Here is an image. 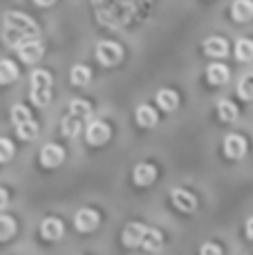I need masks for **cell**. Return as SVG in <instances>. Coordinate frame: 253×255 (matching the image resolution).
I'll use <instances>...</instances> for the list:
<instances>
[{
    "mask_svg": "<svg viewBox=\"0 0 253 255\" xmlns=\"http://www.w3.org/2000/svg\"><path fill=\"white\" fill-rule=\"evenodd\" d=\"M31 38H38V25L25 13L9 11L4 16V43L9 47H20Z\"/></svg>",
    "mask_w": 253,
    "mask_h": 255,
    "instance_id": "6da1fadb",
    "label": "cell"
},
{
    "mask_svg": "<svg viewBox=\"0 0 253 255\" xmlns=\"http://www.w3.org/2000/svg\"><path fill=\"white\" fill-rule=\"evenodd\" d=\"M52 97V74L47 70H34L31 72V92L29 99L34 101V106L45 108Z\"/></svg>",
    "mask_w": 253,
    "mask_h": 255,
    "instance_id": "7a4b0ae2",
    "label": "cell"
},
{
    "mask_svg": "<svg viewBox=\"0 0 253 255\" xmlns=\"http://www.w3.org/2000/svg\"><path fill=\"white\" fill-rule=\"evenodd\" d=\"M97 58H99L101 65L112 67V65H117V63L124 58V49H121V45H117V43L103 40V43L97 45Z\"/></svg>",
    "mask_w": 253,
    "mask_h": 255,
    "instance_id": "3957f363",
    "label": "cell"
},
{
    "mask_svg": "<svg viewBox=\"0 0 253 255\" xmlns=\"http://www.w3.org/2000/svg\"><path fill=\"white\" fill-rule=\"evenodd\" d=\"M65 159V150L58 143H45L40 148V166L43 168H58Z\"/></svg>",
    "mask_w": 253,
    "mask_h": 255,
    "instance_id": "277c9868",
    "label": "cell"
},
{
    "mask_svg": "<svg viewBox=\"0 0 253 255\" xmlns=\"http://www.w3.org/2000/svg\"><path fill=\"white\" fill-rule=\"evenodd\" d=\"M110 134H112V130L106 121H92L88 126V130H85V139H88L90 145H103L110 139Z\"/></svg>",
    "mask_w": 253,
    "mask_h": 255,
    "instance_id": "5b68a950",
    "label": "cell"
},
{
    "mask_svg": "<svg viewBox=\"0 0 253 255\" xmlns=\"http://www.w3.org/2000/svg\"><path fill=\"white\" fill-rule=\"evenodd\" d=\"M99 226V213L92 211V208H83V211L76 213L74 217V229L79 233H92Z\"/></svg>",
    "mask_w": 253,
    "mask_h": 255,
    "instance_id": "8992f818",
    "label": "cell"
},
{
    "mask_svg": "<svg viewBox=\"0 0 253 255\" xmlns=\"http://www.w3.org/2000/svg\"><path fill=\"white\" fill-rule=\"evenodd\" d=\"M146 226L139 224V222H130L128 226L124 229V235H121V240H124V244L128 249H137L143 244V238H146Z\"/></svg>",
    "mask_w": 253,
    "mask_h": 255,
    "instance_id": "52a82bcc",
    "label": "cell"
},
{
    "mask_svg": "<svg viewBox=\"0 0 253 255\" xmlns=\"http://www.w3.org/2000/svg\"><path fill=\"white\" fill-rule=\"evenodd\" d=\"M18 56L22 63H38L43 58V43L38 38H31L18 47Z\"/></svg>",
    "mask_w": 253,
    "mask_h": 255,
    "instance_id": "ba28073f",
    "label": "cell"
},
{
    "mask_svg": "<svg viewBox=\"0 0 253 255\" xmlns=\"http://www.w3.org/2000/svg\"><path fill=\"white\" fill-rule=\"evenodd\" d=\"M224 154L229 159H242L247 154V139L240 134H229L224 139Z\"/></svg>",
    "mask_w": 253,
    "mask_h": 255,
    "instance_id": "9c48e42d",
    "label": "cell"
},
{
    "mask_svg": "<svg viewBox=\"0 0 253 255\" xmlns=\"http://www.w3.org/2000/svg\"><path fill=\"white\" fill-rule=\"evenodd\" d=\"M63 233H65V229H63V222L58 220V217H45V220L40 222V235H43L45 240H49V242L61 240Z\"/></svg>",
    "mask_w": 253,
    "mask_h": 255,
    "instance_id": "30bf717a",
    "label": "cell"
},
{
    "mask_svg": "<svg viewBox=\"0 0 253 255\" xmlns=\"http://www.w3.org/2000/svg\"><path fill=\"white\" fill-rule=\"evenodd\" d=\"M170 199H173V204L179 208L182 213H193L197 208V199L195 195H191L188 190L184 188H175L173 193H170Z\"/></svg>",
    "mask_w": 253,
    "mask_h": 255,
    "instance_id": "8fae6325",
    "label": "cell"
},
{
    "mask_svg": "<svg viewBox=\"0 0 253 255\" xmlns=\"http://www.w3.org/2000/svg\"><path fill=\"white\" fill-rule=\"evenodd\" d=\"M157 179V168L150 163H137L132 170V181L137 186H150Z\"/></svg>",
    "mask_w": 253,
    "mask_h": 255,
    "instance_id": "7c38bea8",
    "label": "cell"
},
{
    "mask_svg": "<svg viewBox=\"0 0 253 255\" xmlns=\"http://www.w3.org/2000/svg\"><path fill=\"white\" fill-rule=\"evenodd\" d=\"M204 52L213 58H224L229 54V43L220 36H211V38L204 40Z\"/></svg>",
    "mask_w": 253,
    "mask_h": 255,
    "instance_id": "4fadbf2b",
    "label": "cell"
},
{
    "mask_svg": "<svg viewBox=\"0 0 253 255\" xmlns=\"http://www.w3.org/2000/svg\"><path fill=\"white\" fill-rule=\"evenodd\" d=\"M231 16L238 22H247L253 18V0H236L231 4Z\"/></svg>",
    "mask_w": 253,
    "mask_h": 255,
    "instance_id": "5bb4252c",
    "label": "cell"
},
{
    "mask_svg": "<svg viewBox=\"0 0 253 255\" xmlns=\"http://www.w3.org/2000/svg\"><path fill=\"white\" fill-rule=\"evenodd\" d=\"M157 103H159L161 110L173 112V110H177V106H179V97H177V92H175V90L164 88V90H159V92H157Z\"/></svg>",
    "mask_w": 253,
    "mask_h": 255,
    "instance_id": "9a60e30c",
    "label": "cell"
},
{
    "mask_svg": "<svg viewBox=\"0 0 253 255\" xmlns=\"http://www.w3.org/2000/svg\"><path fill=\"white\" fill-rule=\"evenodd\" d=\"M229 76H231V72H229V67L222 65V63H213V65L206 70V79L213 85H224L229 81Z\"/></svg>",
    "mask_w": 253,
    "mask_h": 255,
    "instance_id": "2e32d148",
    "label": "cell"
},
{
    "mask_svg": "<svg viewBox=\"0 0 253 255\" xmlns=\"http://www.w3.org/2000/svg\"><path fill=\"white\" fill-rule=\"evenodd\" d=\"M134 119H137V124L141 126V128H152V126H157L159 117H157L155 108H150V106H139L137 112H134Z\"/></svg>",
    "mask_w": 253,
    "mask_h": 255,
    "instance_id": "e0dca14e",
    "label": "cell"
},
{
    "mask_svg": "<svg viewBox=\"0 0 253 255\" xmlns=\"http://www.w3.org/2000/svg\"><path fill=\"white\" fill-rule=\"evenodd\" d=\"M83 124H85L83 119H79V117H74V115H70V112H67V117L63 119V124H61L63 136H70V139H74V136L79 134L81 130H83Z\"/></svg>",
    "mask_w": 253,
    "mask_h": 255,
    "instance_id": "ac0fdd59",
    "label": "cell"
},
{
    "mask_svg": "<svg viewBox=\"0 0 253 255\" xmlns=\"http://www.w3.org/2000/svg\"><path fill=\"white\" fill-rule=\"evenodd\" d=\"M164 247V235H161V231L157 229H148L146 231V238H143V244L141 249H146V251H159V249Z\"/></svg>",
    "mask_w": 253,
    "mask_h": 255,
    "instance_id": "d6986e66",
    "label": "cell"
},
{
    "mask_svg": "<svg viewBox=\"0 0 253 255\" xmlns=\"http://www.w3.org/2000/svg\"><path fill=\"white\" fill-rule=\"evenodd\" d=\"M18 79V67L16 63L7 61V58H2L0 61V85H9L13 83V81Z\"/></svg>",
    "mask_w": 253,
    "mask_h": 255,
    "instance_id": "ffe728a7",
    "label": "cell"
},
{
    "mask_svg": "<svg viewBox=\"0 0 253 255\" xmlns=\"http://www.w3.org/2000/svg\"><path fill=\"white\" fill-rule=\"evenodd\" d=\"M90 79H92V72H90L88 65H74V67H72L70 81L74 85H79V88H81V85H88Z\"/></svg>",
    "mask_w": 253,
    "mask_h": 255,
    "instance_id": "44dd1931",
    "label": "cell"
},
{
    "mask_svg": "<svg viewBox=\"0 0 253 255\" xmlns=\"http://www.w3.org/2000/svg\"><path fill=\"white\" fill-rule=\"evenodd\" d=\"M236 58L242 63L253 61V40L251 38H240L236 43Z\"/></svg>",
    "mask_w": 253,
    "mask_h": 255,
    "instance_id": "7402d4cb",
    "label": "cell"
},
{
    "mask_svg": "<svg viewBox=\"0 0 253 255\" xmlns=\"http://www.w3.org/2000/svg\"><path fill=\"white\" fill-rule=\"evenodd\" d=\"M67 112L79 117V119H83V121H88L90 117H92V108H90V103L83 101V99H74V101L70 103V110Z\"/></svg>",
    "mask_w": 253,
    "mask_h": 255,
    "instance_id": "603a6c76",
    "label": "cell"
},
{
    "mask_svg": "<svg viewBox=\"0 0 253 255\" xmlns=\"http://www.w3.org/2000/svg\"><path fill=\"white\" fill-rule=\"evenodd\" d=\"M16 134L20 136L22 141H31V139H36V136H38V124H36L34 119L25 121V124H18V126H16Z\"/></svg>",
    "mask_w": 253,
    "mask_h": 255,
    "instance_id": "cb8c5ba5",
    "label": "cell"
},
{
    "mask_svg": "<svg viewBox=\"0 0 253 255\" xmlns=\"http://www.w3.org/2000/svg\"><path fill=\"white\" fill-rule=\"evenodd\" d=\"M13 233H16V220L9 215H0V242L13 238Z\"/></svg>",
    "mask_w": 253,
    "mask_h": 255,
    "instance_id": "d4e9b609",
    "label": "cell"
},
{
    "mask_svg": "<svg viewBox=\"0 0 253 255\" xmlns=\"http://www.w3.org/2000/svg\"><path fill=\"white\" fill-rule=\"evenodd\" d=\"M238 94H240V99H245V101H253V72L242 76V81L238 83Z\"/></svg>",
    "mask_w": 253,
    "mask_h": 255,
    "instance_id": "484cf974",
    "label": "cell"
},
{
    "mask_svg": "<svg viewBox=\"0 0 253 255\" xmlns=\"http://www.w3.org/2000/svg\"><path fill=\"white\" fill-rule=\"evenodd\" d=\"M218 115L222 121H236L238 119V108L231 101H220L218 103Z\"/></svg>",
    "mask_w": 253,
    "mask_h": 255,
    "instance_id": "4316f807",
    "label": "cell"
},
{
    "mask_svg": "<svg viewBox=\"0 0 253 255\" xmlns=\"http://www.w3.org/2000/svg\"><path fill=\"white\" fill-rule=\"evenodd\" d=\"M29 119H31V115H29V108H27V106H13L11 108V121H13V126L25 124V121H29Z\"/></svg>",
    "mask_w": 253,
    "mask_h": 255,
    "instance_id": "83f0119b",
    "label": "cell"
},
{
    "mask_svg": "<svg viewBox=\"0 0 253 255\" xmlns=\"http://www.w3.org/2000/svg\"><path fill=\"white\" fill-rule=\"evenodd\" d=\"M13 157V143L9 139H0V163H7Z\"/></svg>",
    "mask_w": 253,
    "mask_h": 255,
    "instance_id": "f1b7e54d",
    "label": "cell"
},
{
    "mask_svg": "<svg viewBox=\"0 0 253 255\" xmlns=\"http://www.w3.org/2000/svg\"><path fill=\"white\" fill-rule=\"evenodd\" d=\"M200 255H222V249L218 247V244H204V247L200 249Z\"/></svg>",
    "mask_w": 253,
    "mask_h": 255,
    "instance_id": "f546056e",
    "label": "cell"
},
{
    "mask_svg": "<svg viewBox=\"0 0 253 255\" xmlns=\"http://www.w3.org/2000/svg\"><path fill=\"white\" fill-rule=\"evenodd\" d=\"M7 202H9V195L4 188H0V211H4L7 208Z\"/></svg>",
    "mask_w": 253,
    "mask_h": 255,
    "instance_id": "4dcf8cb0",
    "label": "cell"
},
{
    "mask_svg": "<svg viewBox=\"0 0 253 255\" xmlns=\"http://www.w3.org/2000/svg\"><path fill=\"white\" fill-rule=\"evenodd\" d=\"M245 231H247V238L253 240V217H249L247 220V226H245Z\"/></svg>",
    "mask_w": 253,
    "mask_h": 255,
    "instance_id": "1f68e13d",
    "label": "cell"
},
{
    "mask_svg": "<svg viewBox=\"0 0 253 255\" xmlns=\"http://www.w3.org/2000/svg\"><path fill=\"white\" fill-rule=\"evenodd\" d=\"M36 4H38V7H52L54 2H56V0H34Z\"/></svg>",
    "mask_w": 253,
    "mask_h": 255,
    "instance_id": "d6a6232c",
    "label": "cell"
}]
</instances>
